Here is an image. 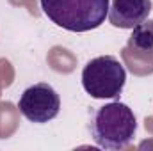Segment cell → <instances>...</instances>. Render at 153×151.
<instances>
[{"instance_id": "1", "label": "cell", "mask_w": 153, "mask_h": 151, "mask_svg": "<svg viewBox=\"0 0 153 151\" xmlns=\"http://www.w3.org/2000/svg\"><path fill=\"white\" fill-rule=\"evenodd\" d=\"M137 132V119L134 110L121 101H112L98 107L89 121V133L94 144L102 150L126 148Z\"/></svg>"}, {"instance_id": "2", "label": "cell", "mask_w": 153, "mask_h": 151, "mask_svg": "<svg viewBox=\"0 0 153 151\" xmlns=\"http://www.w3.org/2000/svg\"><path fill=\"white\" fill-rule=\"evenodd\" d=\"M46 18L70 32L98 29L109 14V0H39Z\"/></svg>"}, {"instance_id": "3", "label": "cell", "mask_w": 153, "mask_h": 151, "mask_svg": "<svg viewBox=\"0 0 153 151\" xmlns=\"http://www.w3.org/2000/svg\"><path fill=\"white\" fill-rule=\"evenodd\" d=\"M126 84V70L114 55H100L91 59L82 70V87L96 100H114Z\"/></svg>"}, {"instance_id": "4", "label": "cell", "mask_w": 153, "mask_h": 151, "mask_svg": "<svg viewBox=\"0 0 153 151\" xmlns=\"http://www.w3.org/2000/svg\"><path fill=\"white\" fill-rule=\"evenodd\" d=\"M18 109L30 123L45 124L59 115L61 98L50 84L38 82L22 93L18 100Z\"/></svg>"}, {"instance_id": "5", "label": "cell", "mask_w": 153, "mask_h": 151, "mask_svg": "<svg viewBox=\"0 0 153 151\" xmlns=\"http://www.w3.org/2000/svg\"><path fill=\"white\" fill-rule=\"evenodd\" d=\"M152 0H112L109 5V21L117 29H134L148 20Z\"/></svg>"}, {"instance_id": "6", "label": "cell", "mask_w": 153, "mask_h": 151, "mask_svg": "<svg viewBox=\"0 0 153 151\" xmlns=\"http://www.w3.org/2000/svg\"><path fill=\"white\" fill-rule=\"evenodd\" d=\"M130 46L139 53L153 55V20H144L132 29Z\"/></svg>"}]
</instances>
